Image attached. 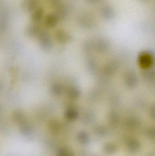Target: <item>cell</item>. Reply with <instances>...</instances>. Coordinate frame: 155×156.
Instances as JSON below:
<instances>
[{"mask_svg": "<svg viewBox=\"0 0 155 156\" xmlns=\"http://www.w3.org/2000/svg\"><path fill=\"white\" fill-rule=\"evenodd\" d=\"M80 24L83 26L89 27L94 23L95 18L93 16L89 13H83L80 15L78 18Z\"/></svg>", "mask_w": 155, "mask_h": 156, "instance_id": "obj_1", "label": "cell"}, {"mask_svg": "<svg viewBox=\"0 0 155 156\" xmlns=\"http://www.w3.org/2000/svg\"><path fill=\"white\" fill-rule=\"evenodd\" d=\"M102 16L106 20H112L114 17L115 13L113 7L109 5H105L101 9Z\"/></svg>", "mask_w": 155, "mask_h": 156, "instance_id": "obj_2", "label": "cell"}, {"mask_svg": "<svg viewBox=\"0 0 155 156\" xmlns=\"http://www.w3.org/2000/svg\"><path fill=\"white\" fill-rule=\"evenodd\" d=\"M38 0H24L23 2L22 7L26 12L34 11L38 6Z\"/></svg>", "mask_w": 155, "mask_h": 156, "instance_id": "obj_3", "label": "cell"}, {"mask_svg": "<svg viewBox=\"0 0 155 156\" xmlns=\"http://www.w3.org/2000/svg\"><path fill=\"white\" fill-rule=\"evenodd\" d=\"M59 20V17L56 13L49 14L45 17V24L48 27H53L56 25Z\"/></svg>", "mask_w": 155, "mask_h": 156, "instance_id": "obj_4", "label": "cell"}, {"mask_svg": "<svg viewBox=\"0 0 155 156\" xmlns=\"http://www.w3.org/2000/svg\"><path fill=\"white\" fill-rule=\"evenodd\" d=\"M56 9V13L58 16L59 20H64L67 17L68 10L65 5L62 3Z\"/></svg>", "mask_w": 155, "mask_h": 156, "instance_id": "obj_5", "label": "cell"}, {"mask_svg": "<svg viewBox=\"0 0 155 156\" xmlns=\"http://www.w3.org/2000/svg\"><path fill=\"white\" fill-rule=\"evenodd\" d=\"M44 10L42 7H37L32 15V20L35 23L40 22L43 16Z\"/></svg>", "mask_w": 155, "mask_h": 156, "instance_id": "obj_6", "label": "cell"}, {"mask_svg": "<svg viewBox=\"0 0 155 156\" xmlns=\"http://www.w3.org/2000/svg\"><path fill=\"white\" fill-rule=\"evenodd\" d=\"M28 32L32 34L35 35L39 32V27L35 25H31L28 28Z\"/></svg>", "mask_w": 155, "mask_h": 156, "instance_id": "obj_7", "label": "cell"}, {"mask_svg": "<svg viewBox=\"0 0 155 156\" xmlns=\"http://www.w3.org/2000/svg\"><path fill=\"white\" fill-rule=\"evenodd\" d=\"M7 19L4 16H0V30L5 29L7 25Z\"/></svg>", "mask_w": 155, "mask_h": 156, "instance_id": "obj_8", "label": "cell"}, {"mask_svg": "<svg viewBox=\"0 0 155 156\" xmlns=\"http://www.w3.org/2000/svg\"><path fill=\"white\" fill-rule=\"evenodd\" d=\"M129 146L131 150L136 151L139 148V145L136 141H132L129 144Z\"/></svg>", "mask_w": 155, "mask_h": 156, "instance_id": "obj_9", "label": "cell"}, {"mask_svg": "<svg viewBox=\"0 0 155 156\" xmlns=\"http://www.w3.org/2000/svg\"><path fill=\"white\" fill-rule=\"evenodd\" d=\"M50 2L52 6L56 8L62 3V0H50Z\"/></svg>", "mask_w": 155, "mask_h": 156, "instance_id": "obj_10", "label": "cell"}, {"mask_svg": "<svg viewBox=\"0 0 155 156\" xmlns=\"http://www.w3.org/2000/svg\"><path fill=\"white\" fill-rule=\"evenodd\" d=\"M59 156H73L71 152L67 151V150H62L59 153Z\"/></svg>", "mask_w": 155, "mask_h": 156, "instance_id": "obj_11", "label": "cell"}, {"mask_svg": "<svg viewBox=\"0 0 155 156\" xmlns=\"http://www.w3.org/2000/svg\"><path fill=\"white\" fill-rule=\"evenodd\" d=\"M115 147L113 145H108L106 148V150L108 153H113L115 151Z\"/></svg>", "mask_w": 155, "mask_h": 156, "instance_id": "obj_12", "label": "cell"}, {"mask_svg": "<svg viewBox=\"0 0 155 156\" xmlns=\"http://www.w3.org/2000/svg\"><path fill=\"white\" fill-rule=\"evenodd\" d=\"M79 139H80V141L83 143H86L88 140V137L86 135V134H82L81 135L79 136Z\"/></svg>", "mask_w": 155, "mask_h": 156, "instance_id": "obj_13", "label": "cell"}, {"mask_svg": "<svg viewBox=\"0 0 155 156\" xmlns=\"http://www.w3.org/2000/svg\"><path fill=\"white\" fill-rule=\"evenodd\" d=\"M87 1L90 3H96L99 2V1H101V0H87Z\"/></svg>", "mask_w": 155, "mask_h": 156, "instance_id": "obj_14", "label": "cell"}]
</instances>
